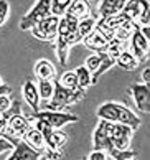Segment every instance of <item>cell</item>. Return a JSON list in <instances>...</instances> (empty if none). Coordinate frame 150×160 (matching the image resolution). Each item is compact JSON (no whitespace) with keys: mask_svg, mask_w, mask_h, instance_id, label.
I'll return each mask as SVG.
<instances>
[{"mask_svg":"<svg viewBox=\"0 0 150 160\" xmlns=\"http://www.w3.org/2000/svg\"><path fill=\"white\" fill-rule=\"evenodd\" d=\"M35 76L38 79H55L56 78V69L48 60H40L35 64Z\"/></svg>","mask_w":150,"mask_h":160,"instance_id":"17","label":"cell"},{"mask_svg":"<svg viewBox=\"0 0 150 160\" xmlns=\"http://www.w3.org/2000/svg\"><path fill=\"white\" fill-rule=\"evenodd\" d=\"M12 106V99H10V94H0V114L5 112L8 108Z\"/></svg>","mask_w":150,"mask_h":160,"instance_id":"32","label":"cell"},{"mask_svg":"<svg viewBox=\"0 0 150 160\" xmlns=\"http://www.w3.org/2000/svg\"><path fill=\"white\" fill-rule=\"evenodd\" d=\"M58 82L64 88H68V89H76L78 86V78H76V73L74 71H66V73H63L59 78H56Z\"/></svg>","mask_w":150,"mask_h":160,"instance_id":"26","label":"cell"},{"mask_svg":"<svg viewBox=\"0 0 150 160\" xmlns=\"http://www.w3.org/2000/svg\"><path fill=\"white\" fill-rule=\"evenodd\" d=\"M22 139L25 140L30 147H33L35 150H38L41 155H43V152H45V149H46V145H45V137L40 134V130L35 127L33 124H30V126H28V129L25 130V132H23Z\"/></svg>","mask_w":150,"mask_h":160,"instance_id":"11","label":"cell"},{"mask_svg":"<svg viewBox=\"0 0 150 160\" xmlns=\"http://www.w3.org/2000/svg\"><path fill=\"white\" fill-rule=\"evenodd\" d=\"M107 55H106V51H96L94 55H89L86 58V61H84V66L88 68V71H91V73H94L96 69H98V66L101 64V61L104 60Z\"/></svg>","mask_w":150,"mask_h":160,"instance_id":"25","label":"cell"},{"mask_svg":"<svg viewBox=\"0 0 150 160\" xmlns=\"http://www.w3.org/2000/svg\"><path fill=\"white\" fill-rule=\"evenodd\" d=\"M89 160H107L109 158V155H107V152L106 150H98V149H94L91 153H89Z\"/></svg>","mask_w":150,"mask_h":160,"instance_id":"33","label":"cell"},{"mask_svg":"<svg viewBox=\"0 0 150 160\" xmlns=\"http://www.w3.org/2000/svg\"><path fill=\"white\" fill-rule=\"evenodd\" d=\"M140 82H143V84L148 86V82H150V68H145V69H143V73H142V81H140Z\"/></svg>","mask_w":150,"mask_h":160,"instance_id":"35","label":"cell"},{"mask_svg":"<svg viewBox=\"0 0 150 160\" xmlns=\"http://www.w3.org/2000/svg\"><path fill=\"white\" fill-rule=\"evenodd\" d=\"M12 149H13V144H12L8 139H5V137H2V135H0V155L12 152Z\"/></svg>","mask_w":150,"mask_h":160,"instance_id":"31","label":"cell"},{"mask_svg":"<svg viewBox=\"0 0 150 160\" xmlns=\"http://www.w3.org/2000/svg\"><path fill=\"white\" fill-rule=\"evenodd\" d=\"M66 12L73 13L74 17H78V18H84V17L91 15L92 8H91V3H89L88 0H73Z\"/></svg>","mask_w":150,"mask_h":160,"instance_id":"18","label":"cell"},{"mask_svg":"<svg viewBox=\"0 0 150 160\" xmlns=\"http://www.w3.org/2000/svg\"><path fill=\"white\" fill-rule=\"evenodd\" d=\"M106 129H107V134H109L111 142L116 150L130 149V139H132V134H134V129L130 126L122 124V122L106 121Z\"/></svg>","mask_w":150,"mask_h":160,"instance_id":"3","label":"cell"},{"mask_svg":"<svg viewBox=\"0 0 150 160\" xmlns=\"http://www.w3.org/2000/svg\"><path fill=\"white\" fill-rule=\"evenodd\" d=\"M50 8H51V0H38L37 5L20 20V30H30L33 25H37L38 22L46 18L48 15H51Z\"/></svg>","mask_w":150,"mask_h":160,"instance_id":"6","label":"cell"},{"mask_svg":"<svg viewBox=\"0 0 150 160\" xmlns=\"http://www.w3.org/2000/svg\"><path fill=\"white\" fill-rule=\"evenodd\" d=\"M116 66L122 68L125 71H134L137 66H139V61H137V58L132 55V53L129 51V48H127V50L121 51V55L116 58Z\"/></svg>","mask_w":150,"mask_h":160,"instance_id":"19","label":"cell"},{"mask_svg":"<svg viewBox=\"0 0 150 160\" xmlns=\"http://www.w3.org/2000/svg\"><path fill=\"white\" fill-rule=\"evenodd\" d=\"M38 94H40V101H50L53 96V89H55V84H53L51 79H38Z\"/></svg>","mask_w":150,"mask_h":160,"instance_id":"22","label":"cell"},{"mask_svg":"<svg viewBox=\"0 0 150 160\" xmlns=\"http://www.w3.org/2000/svg\"><path fill=\"white\" fill-rule=\"evenodd\" d=\"M22 92H23V99L27 101V104L32 108L35 112L40 111V94H38V88L33 81H25L23 82V88H22Z\"/></svg>","mask_w":150,"mask_h":160,"instance_id":"12","label":"cell"},{"mask_svg":"<svg viewBox=\"0 0 150 160\" xmlns=\"http://www.w3.org/2000/svg\"><path fill=\"white\" fill-rule=\"evenodd\" d=\"M5 126H7V122H5V121L2 119V116H0V135H2V132H3Z\"/></svg>","mask_w":150,"mask_h":160,"instance_id":"37","label":"cell"},{"mask_svg":"<svg viewBox=\"0 0 150 160\" xmlns=\"http://www.w3.org/2000/svg\"><path fill=\"white\" fill-rule=\"evenodd\" d=\"M55 43H56V56L61 64H64L68 61V53H69V45L66 41V37L63 35H56L55 38Z\"/></svg>","mask_w":150,"mask_h":160,"instance_id":"20","label":"cell"},{"mask_svg":"<svg viewBox=\"0 0 150 160\" xmlns=\"http://www.w3.org/2000/svg\"><path fill=\"white\" fill-rule=\"evenodd\" d=\"M58 22L59 17L56 15H48L46 18L38 22L37 25H33L30 28V32L37 40L41 41H55L56 35H58Z\"/></svg>","mask_w":150,"mask_h":160,"instance_id":"5","label":"cell"},{"mask_svg":"<svg viewBox=\"0 0 150 160\" xmlns=\"http://www.w3.org/2000/svg\"><path fill=\"white\" fill-rule=\"evenodd\" d=\"M55 89H53V96L50 101H43V104H40V108L48 109V111H64L68 106L76 104L84 98V89L76 88V89H68V88L61 86L58 79H53Z\"/></svg>","mask_w":150,"mask_h":160,"instance_id":"1","label":"cell"},{"mask_svg":"<svg viewBox=\"0 0 150 160\" xmlns=\"http://www.w3.org/2000/svg\"><path fill=\"white\" fill-rule=\"evenodd\" d=\"M96 20H98V18H96V17H92V15L84 17V18H79V22H78V35H79L81 40L94 30Z\"/></svg>","mask_w":150,"mask_h":160,"instance_id":"21","label":"cell"},{"mask_svg":"<svg viewBox=\"0 0 150 160\" xmlns=\"http://www.w3.org/2000/svg\"><path fill=\"white\" fill-rule=\"evenodd\" d=\"M129 92L134 98V102L140 112L150 111V89L147 84H143V82H134L129 88Z\"/></svg>","mask_w":150,"mask_h":160,"instance_id":"9","label":"cell"},{"mask_svg":"<svg viewBox=\"0 0 150 160\" xmlns=\"http://www.w3.org/2000/svg\"><path fill=\"white\" fill-rule=\"evenodd\" d=\"M135 157H137V152L135 150L125 149V150H116L111 158H114V160H132V158H135Z\"/></svg>","mask_w":150,"mask_h":160,"instance_id":"29","label":"cell"},{"mask_svg":"<svg viewBox=\"0 0 150 160\" xmlns=\"http://www.w3.org/2000/svg\"><path fill=\"white\" fill-rule=\"evenodd\" d=\"M0 86H3V81H2V76H0Z\"/></svg>","mask_w":150,"mask_h":160,"instance_id":"38","label":"cell"},{"mask_svg":"<svg viewBox=\"0 0 150 160\" xmlns=\"http://www.w3.org/2000/svg\"><path fill=\"white\" fill-rule=\"evenodd\" d=\"M76 73V78H78V86L81 88V89H88L89 86H92V81H91V71H88L86 66H79L74 69Z\"/></svg>","mask_w":150,"mask_h":160,"instance_id":"23","label":"cell"},{"mask_svg":"<svg viewBox=\"0 0 150 160\" xmlns=\"http://www.w3.org/2000/svg\"><path fill=\"white\" fill-rule=\"evenodd\" d=\"M125 2H127V0H101L98 18H107V17L121 12L124 8Z\"/></svg>","mask_w":150,"mask_h":160,"instance_id":"15","label":"cell"},{"mask_svg":"<svg viewBox=\"0 0 150 160\" xmlns=\"http://www.w3.org/2000/svg\"><path fill=\"white\" fill-rule=\"evenodd\" d=\"M10 91H12L10 86H7V84L0 86V94H10Z\"/></svg>","mask_w":150,"mask_h":160,"instance_id":"36","label":"cell"},{"mask_svg":"<svg viewBox=\"0 0 150 160\" xmlns=\"http://www.w3.org/2000/svg\"><path fill=\"white\" fill-rule=\"evenodd\" d=\"M98 117L104 121H111V122H122L127 124L132 129L140 127V117H137V114L134 111H130L129 108H125L121 102H104L99 106L98 109Z\"/></svg>","mask_w":150,"mask_h":160,"instance_id":"2","label":"cell"},{"mask_svg":"<svg viewBox=\"0 0 150 160\" xmlns=\"http://www.w3.org/2000/svg\"><path fill=\"white\" fill-rule=\"evenodd\" d=\"M112 66H116V60H112V58L109 56H106L102 61H101V64L98 66V69L94 71V73H91V81H92V84H96V82L99 81V78L102 76L107 69H111Z\"/></svg>","mask_w":150,"mask_h":160,"instance_id":"24","label":"cell"},{"mask_svg":"<svg viewBox=\"0 0 150 160\" xmlns=\"http://www.w3.org/2000/svg\"><path fill=\"white\" fill-rule=\"evenodd\" d=\"M148 0H127L124 5L122 12L129 17L132 22H137L139 15L143 13V12H148Z\"/></svg>","mask_w":150,"mask_h":160,"instance_id":"13","label":"cell"},{"mask_svg":"<svg viewBox=\"0 0 150 160\" xmlns=\"http://www.w3.org/2000/svg\"><path fill=\"white\" fill-rule=\"evenodd\" d=\"M68 33H69L68 23H66L64 17H59V22H58V35H63V37H66Z\"/></svg>","mask_w":150,"mask_h":160,"instance_id":"34","label":"cell"},{"mask_svg":"<svg viewBox=\"0 0 150 160\" xmlns=\"http://www.w3.org/2000/svg\"><path fill=\"white\" fill-rule=\"evenodd\" d=\"M92 145H94V149H98V150H106L107 155H109V158L114 155V152H116V149H114V145L111 142L109 134H107L104 119H99V124H98V127H96V130H94Z\"/></svg>","mask_w":150,"mask_h":160,"instance_id":"8","label":"cell"},{"mask_svg":"<svg viewBox=\"0 0 150 160\" xmlns=\"http://www.w3.org/2000/svg\"><path fill=\"white\" fill-rule=\"evenodd\" d=\"M81 43L84 45L88 50H91V51H104L106 45H107V40L94 28L91 33L86 35V37L81 40Z\"/></svg>","mask_w":150,"mask_h":160,"instance_id":"16","label":"cell"},{"mask_svg":"<svg viewBox=\"0 0 150 160\" xmlns=\"http://www.w3.org/2000/svg\"><path fill=\"white\" fill-rule=\"evenodd\" d=\"M73 2V0H51V15H56V17H61L66 10H68L69 3Z\"/></svg>","mask_w":150,"mask_h":160,"instance_id":"27","label":"cell"},{"mask_svg":"<svg viewBox=\"0 0 150 160\" xmlns=\"http://www.w3.org/2000/svg\"><path fill=\"white\" fill-rule=\"evenodd\" d=\"M7 158L8 160H37V158H41V153L38 150H35L33 147H30L23 139H20L18 142H15L13 149H12L10 155Z\"/></svg>","mask_w":150,"mask_h":160,"instance_id":"10","label":"cell"},{"mask_svg":"<svg viewBox=\"0 0 150 160\" xmlns=\"http://www.w3.org/2000/svg\"><path fill=\"white\" fill-rule=\"evenodd\" d=\"M68 140H69V137L66 132H63V130H59V129H53V132L45 139V145H46V149H50V150L63 152V147L68 144Z\"/></svg>","mask_w":150,"mask_h":160,"instance_id":"14","label":"cell"},{"mask_svg":"<svg viewBox=\"0 0 150 160\" xmlns=\"http://www.w3.org/2000/svg\"><path fill=\"white\" fill-rule=\"evenodd\" d=\"M140 27H137L134 32H132L130 38H129V51L137 58V61H143L145 58L148 56V50H150V43H148V38L143 37L139 30Z\"/></svg>","mask_w":150,"mask_h":160,"instance_id":"7","label":"cell"},{"mask_svg":"<svg viewBox=\"0 0 150 160\" xmlns=\"http://www.w3.org/2000/svg\"><path fill=\"white\" fill-rule=\"evenodd\" d=\"M8 13H10V5L7 0H0V27L5 23V20L8 18Z\"/></svg>","mask_w":150,"mask_h":160,"instance_id":"30","label":"cell"},{"mask_svg":"<svg viewBox=\"0 0 150 160\" xmlns=\"http://www.w3.org/2000/svg\"><path fill=\"white\" fill-rule=\"evenodd\" d=\"M32 124H33V126L40 130V134L43 135L45 139H46L48 135H50V134L53 132V127H51L46 121H43V119H33V121H32Z\"/></svg>","mask_w":150,"mask_h":160,"instance_id":"28","label":"cell"},{"mask_svg":"<svg viewBox=\"0 0 150 160\" xmlns=\"http://www.w3.org/2000/svg\"><path fill=\"white\" fill-rule=\"evenodd\" d=\"M30 121L33 119H43L46 121L53 129H63L64 126L68 124H73V122H78L79 117L76 114H69V112H64V111H48V109H43V111H37L33 112L32 116H28Z\"/></svg>","mask_w":150,"mask_h":160,"instance_id":"4","label":"cell"}]
</instances>
